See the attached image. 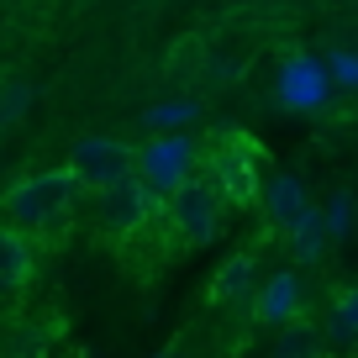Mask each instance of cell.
Returning a JSON list of instances; mask_svg holds the SVG:
<instances>
[{
    "label": "cell",
    "mask_w": 358,
    "mask_h": 358,
    "mask_svg": "<svg viewBox=\"0 0 358 358\" xmlns=\"http://www.w3.org/2000/svg\"><path fill=\"white\" fill-rule=\"evenodd\" d=\"M74 206H79V179L69 174V164L64 169H43V174H27L0 195V216L11 227H22L27 237L32 232L53 237L58 227L74 216Z\"/></svg>",
    "instance_id": "1"
},
{
    "label": "cell",
    "mask_w": 358,
    "mask_h": 358,
    "mask_svg": "<svg viewBox=\"0 0 358 358\" xmlns=\"http://www.w3.org/2000/svg\"><path fill=\"white\" fill-rule=\"evenodd\" d=\"M222 216H227V201H222V190L211 185V174H190L179 190H169L164 201H158V222L169 227V237H174L179 248L216 243Z\"/></svg>",
    "instance_id": "2"
},
{
    "label": "cell",
    "mask_w": 358,
    "mask_h": 358,
    "mask_svg": "<svg viewBox=\"0 0 358 358\" xmlns=\"http://www.w3.org/2000/svg\"><path fill=\"white\" fill-rule=\"evenodd\" d=\"M206 174H211V185L222 190L227 206H253L258 185H264V153H258L253 137L227 132L222 143L211 148V158H206Z\"/></svg>",
    "instance_id": "3"
},
{
    "label": "cell",
    "mask_w": 358,
    "mask_h": 358,
    "mask_svg": "<svg viewBox=\"0 0 358 358\" xmlns=\"http://www.w3.org/2000/svg\"><path fill=\"white\" fill-rule=\"evenodd\" d=\"M201 169V148H195L190 132H158L137 148V179L164 201L169 190H179L185 179Z\"/></svg>",
    "instance_id": "4"
},
{
    "label": "cell",
    "mask_w": 358,
    "mask_h": 358,
    "mask_svg": "<svg viewBox=\"0 0 358 358\" xmlns=\"http://www.w3.org/2000/svg\"><path fill=\"white\" fill-rule=\"evenodd\" d=\"M69 174L79 179V190H106V185H122L137 174V148L122 137L90 132L69 148Z\"/></svg>",
    "instance_id": "5"
},
{
    "label": "cell",
    "mask_w": 358,
    "mask_h": 358,
    "mask_svg": "<svg viewBox=\"0 0 358 358\" xmlns=\"http://www.w3.org/2000/svg\"><path fill=\"white\" fill-rule=\"evenodd\" d=\"M95 201H101V237H116V243H127V237H137L143 227L158 222V195L137 174L95 190Z\"/></svg>",
    "instance_id": "6"
},
{
    "label": "cell",
    "mask_w": 358,
    "mask_h": 358,
    "mask_svg": "<svg viewBox=\"0 0 358 358\" xmlns=\"http://www.w3.org/2000/svg\"><path fill=\"white\" fill-rule=\"evenodd\" d=\"M274 101L285 111H322L332 101V79H327V64L311 53H290L280 64V79H274Z\"/></svg>",
    "instance_id": "7"
},
{
    "label": "cell",
    "mask_w": 358,
    "mask_h": 358,
    "mask_svg": "<svg viewBox=\"0 0 358 358\" xmlns=\"http://www.w3.org/2000/svg\"><path fill=\"white\" fill-rule=\"evenodd\" d=\"M306 306V290H301V274L295 268H280V274H268L264 285L253 290V316L264 327H290Z\"/></svg>",
    "instance_id": "8"
},
{
    "label": "cell",
    "mask_w": 358,
    "mask_h": 358,
    "mask_svg": "<svg viewBox=\"0 0 358 358\" xmlns=\"http://www.w3.org/2000/svg\"><path fill=\"white\" fill-rule=\"evenodd\" d=\"M32 274H37V248H32V237H27L22 227L0 222V295L27 290V285H32Z\"/></svg>",
    "instance_id": "9"
},
{
    "label": "cell",
    "mask_w": 358,
    "mask_h": 358,
    "mask_svg": "<svg viewBox=\"0 0 358 358\" xmlns=\"http://www.w3.org/2000/svg\"><path fill=\"white\" fill-rule=\"evenodd\" d=\"M258 201H264V211H268V222L280 227H290L295 216H301V206L311 201L306 195V185H301V174H264V185H258Z\"/></svg>",
    "instance_id": "10"
},
{
    "label": "cell",
    "mask_w": 358,
    "mask_h": 358,
    "mask_svg": "<svg viewBox=\"0 0 358 358\" xmlns=\"http://www.w3.org/2000/svg\"><path fill=\"white\" fill-rule=\"evenodd\" d=\"M285 237H290V248H295V258H301V264H322V253H327L322 206H316V201H306V206H301V216H295V222L285 227Z\"/></svg>",
    "instance_id": "11"
},
{
    "label": "cell",
    "mask_w": 358,
    "mask_h": 358,
    "mask_svg": "<svg viewBox=\"0 0 358 358\" xmlns=\"http://www.w3.org/2000/svg\"><path fill=\"white\" fill-rule=\"evenodd\" d=\"M211 301H216V306L253 301V258H248V253L227 258V264L216 268V280H211Z\"/></svg>",
    "instance_id": "12"
},
{
    "label": "cell",
    "mask_w": 358,
    "mask_h": 358,
    "mask_svg": "<svg viewBox=\"0 0 358 358\" xmlns=\"http://www.w3.org/2000/svg\"><path fill=\"white\" fill-rule=\"evenodd\" d=\"M322 227H327V243H348L358 232V201L348 190H332L322 206Z\"/></svg>",
    "instance_id": "13"
},
{
    "label": "cell",
    "mask_w": 358,
    "mask_h": 358,
    "mask_svg": "<svg viewBox=\"0 0 358 358\" xmlns=\"http://www.w3.org/2000/svg\"><path fill=\"white\" fill-rule=\"evenodd\" d=\"M201 122V101H158L143 111V127L148 132H179V127Z\"/></svg>",
    "instance_id": "14"
},
{
    "label": "cell",
    "mask_w": 358,
    "mask_h": 358,
    "mask_svg": "<svg viewBox=\"0 0 358 358\" xmlns=\"http://www.w3.org/2000/svg\"><path fill=\"white\" fill-rule=\"evenodd\" d=\"M332 337L337 343H358V285H343L332 295Z\"/></svg>",
    "instance_id": "15"
},
{
    "label": "cell",
    "mask_w": 358,
    "mask_h": 358,
    "mask_svg": "<svg viewBox=\"0 0 358 358\" xmlns=\"http://www.w3.org/2000/svg\"><path fill=\"white\" fill-rule=\"evenodd\" d=\"M322 64H327L332 90H358V48H332Z\"/></svg>",
    "instance_id": "16"
},
{
    "label": "cell",
    "mask_w": 358,
    "mask_h": 358,
    "mask_svg": "<svg viewBox=\"0 0 358 358\" xmlns=\"http://www.w3.org/2000/svg\"><path fill=\"white\" fill-rule=\"evenodd\" d=\"M32 101H37V90L16 79V85H6V101H0V116L11 122V116H22V111H27V106H32Z\"/></svg>",
    "instance_id": "17"
},
{
    "label": "cell",
    "mask_w": 358,
    "mask_h": 358,
    "mask_svg": "<svg viewBox=\"0 0 358 358\" xmlns=\"http://www.w3.org/2000/svg\"><path fill=\"white\" fill-rule=\"evenodd\" d=\"M274 358H316V343L306 332H285L280 343H274Z\"/></svg>",
    "instance_id": "18"
},
{
    "label": "cell",
    "mask_w": 358,
    "mask_h": 358,
    "mask_svg": "<svg viewBox=\"0 0 358 358\" xmlns=\"http://www.w3.org/2000/svg\"><path fill=\"white\" fill-rule=\"evenodd\" d=\"M164 358H179V353H174V348H169V353H164Z\"/></svg>",
    "instance_id": "19"
}]
</instances>
